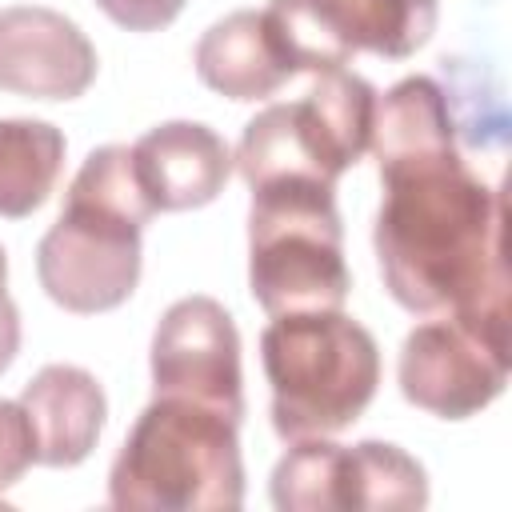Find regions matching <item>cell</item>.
<instances>
[{
	"mask_svg": "<svg viewBox=\"0 0 512 512\" xmlns=\"http://www.w3.org/2000/svg\"><path fill=\"white\" fill-rule=\"evenodd\" d=\"M96 80V48L76 20L16 4L0 12V92L32 100H76Z\"/></svg>",
	"mask_w": 512,
	"mask_h": 512,
	"instance_id": "11",
	"label": "cell"
},
{
	"mask_svg": "<svg viewBox=\"0 0 512 512\" xmlns=\"http://www.w3.org/2000/svg\"><path fill=\"white\" fill-rule=\"evenodd\" d=\"M132 172L152 212H188L212 204L228 176L232 152L224 136L196 120H168L148 128L132 148Z\"/></svg>",
	"mask_w": 512,
	"mask_h": 512,
	"instance_id": "12",
	"label": "cell"
},
{
	"mask_svg": "<svg viewBox=\"0 0 512 512\" xmlns=\"http://www.w3.org/2000/svg\"><path fill=\"white\" fill-rule=\"evenodd\" d=\"M280 440L332 436L364 416L380 384L376 336L340 308L284 312L260 336Z\"/></svg>",
	"mask_w": 512,
	"mask_h": 512,
	"instance_id": "4",
	"label": "cell"
},
{
	"mask_svg": "<svg viewBox=\"0 0 512 512\" xmlns=\"http://www.w3.org/2000/svg\"><path fill=\"white\" fill-rule=\"evenodd\" d=\"M152 388L156 396L192 400L244 420L240 332L220 300L184 296L160 316L152 336Z\"/></svg>",
	"mask_w": 512,
	"mask_h": 512,
	"instance_id": "10",
	"label": "cell"
},
{
	"mask_svg": "<svg viewBox=\"0 0 512 512\" xmlns=\"http://www.w3.org/2000/svg\"><path fill=\"white\" fill-rule=\"evenodd\" d=\"M152 216L132 172V152L124 144L92 148L36 248L40 288L80 316L120 308L136 292L140 232Z\"/></svg>",
	"mask_w": 512,
	"mask_h": 512,
	"instance_id": "2",
	"label": "cell"
},
{
	"mask_svg": "<svg viewBox=\"0 0 512 512\" xmlns=\"http://www.w3.org/2000/svg\"><path fill=\"white\" fill-rule=\"evenodd\" d=\"M16 404L28 416L36 464L44 468H76L88 460L108 416L104 388L76 364H44Z\"/></svg>",
	"mask_w": 512,
	"mask_h": 512,
	"instance_id": "13",
	"label": "cell"
},
{
	"mask_svg": "<svg viewBox=\"0 0 512 512\" xmlns=\"http://www.w3.org/2000/svg\"><path fill=\"white\" fill-rule=\"evenodd\" d=\"M508 364L512 320L440 316L404 336L400 392L440 420H468L504 392Z\"/></svg>",
	"mask_w": 512,
	"mask_h": 512,
	"instance_id": "9",
	"label": "cell"
},
{
	"mask_svg": "<svg viewBox=\"0 0 512 512\" xmlns=\"http://www.w3.org/2000/svg\"><path fill=\"white\" fill-rule=\"evenodd\" d=\"M372 244L392 300L420 316L508 320L504 196L456 144L384 156Z\"/></svg>",
	"mask_w": 512,
	"mask_h": 512,
	"instance_id": "1",
	"label": "cell"
},
{
	"mask_svg": "<svg viewBox=\"0 0 512 512\" xmlns=\"http://www.w3.org/2000/svg\"><path fill=\"white\" fill-rule=\"evenodd\" d=\"M196 76L228 100H268L296 76L264 8H240L216 20L196 44Z\"/></svg>",
	"mask_w": 512,
	"mask_h": 512,
	"instance_id": "14",
	"label": "cell"
},
{
	"mask_svg": "<svg viewBox=\"0 0 512 512\" xmlns=\"http://www.w3.org/2000/svg\"><path fill=\"white\" fill-rule=\"evenodd\" d=\"M36 464V444L28 416L16 400H0V492L20 484V476Z\"/></svg>",
	"mask_w": 512,
	"mask_h": 512,
	"instance_id": "16",
	"label": "cell"
},
{
	"mask_svg": "<svg viewBox=\"0 0 512 512\" xmlns=\"http://www.w3.org/2000/svg\"><path fill=\"white\" fill-rule=\"evenodd\" d=\"M96 8L128 32H156L184 12V0H96Z\"/></svg>",
	"mask_w": 512,
	"mask_h": 512,
	"instance_id": "17",
	"label": "cell"
},
{
	"mask_svg": "<svg viewBox=\"0 0 512 512\" xmlns=\"http://www.w3.org/2000/svg\"><path fill=\"white\" fill-rule=\"evenodd\" d=\"M248 288L268 316L344 308L352 272L344 264L336 184L268 180L252 188Z\"/></svg>",
	"mask_w": 512,
	"mask_h": 512,
	"instance_id": "5",
	"label": "cell"
},
{
	"mask_svg": "<svg viewBox=\"0 0 512 512\" xmlns=\"http://www.w3.org/2000/svg\"><path fill=\"white\" fill-rule=\"evenodd\" d=\"M0 296H8V256L0 248Z\"/></svg>",
	"mask_w": 512,
	"mask_h": 512,
	"instance_id": "19",
	"label": "cell"
},
{
	"mask_svg": "<svg viewBox=\"0 0 512 512\" xmlns=\"http://www.w3.org/2000/svg\"><path fill=\"white\" fill-rule=\"evenodd\" d=\"M376 88L344 68L316 72L304 100L268 104L240 136L236 168L248 188L268 180H320L336 184L372 140Z\"/></svg>",
	"mask_w": 512,
	"mask_h": 512,
	"instance_id": "6",
	"label": "cell"
},
{
	"mask_svg": "<svg viewBox=\"0 0 512 512\" xmlns=\"http://www.w3.org/2000/svg\"><path fill=\"white\" fill-rule=\"evenodd\" d=\"M16 352H20V312L12 296H0V372H8Z\"/></svg>",
	"mask_w": 512,
	"mask_h": 512,
	"instance_id": "18",
	"label": "cell"
},
{
	"mask_svg": "<svg viewBox=\"0 0 512 512\" xmlns=\"http://www.w3.org/2000/svg\"><path fill=\"white\" fill-rule=\"evenodd\" d=\"M272 504L280 512H412L428 504V476L420 460L384 440L304 436L272 468Z\"/></svg>",
	"mask_w": 512,
	"mask_h": 512,
	"instance_id": "7",
	"label": "cell"
},
{
	"mask_svg": "<svg viewBox=\"0 0 512 512\" xmlns=\"http://www.w3.org/2000/svg\"><path fill=\"white\" fill-rule=\"evenodd\" d=\"M264 16L296 72H332L356 52L412 56L436 32L440 0H272Z\"/></svg>",
	"mask_w": 512,
	"mask_h": 512,
	"instance_id": "8",
	"label": "cell"
},
{
	"mask_svg": "<svg viewBox=\"0 0 512 512\" xmlns=\"http://www.w3.org/2000/svg\"><path fill=\"white\" fill-rule=\"evenodd\" d=\"M108 500L124 512H236L244 504L240 420L156 396L112 460Z\"/></svg>",
	"mask_w": 512,
	"mask_h": 512,
	"instance_id": "3",
	"label": "cell"
},
{
	"mask_svg": "<svg viewBox=\"0 0 512 512\" xmlns=\"http://www.w3.org/2000/svg\"><path fill=\"white\" fill-rule=\"evenodd\" d=\"M64 168V132L48 120H0V216H32Z\"/></svg>",
	"mask_w": 512,
	"mask_h": 512,
	"instance_id": "15",
	"label": "cell"
}]
</instances>
